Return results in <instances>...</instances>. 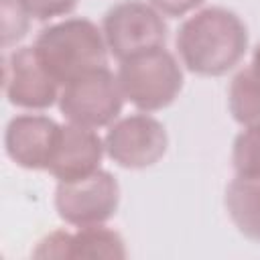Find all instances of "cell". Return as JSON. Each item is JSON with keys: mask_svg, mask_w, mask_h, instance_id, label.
Segmentation results:
<instances>
[{"mask_svg": "<svg viewBox=\"0 0 260 260\" xmlns=\"http://www.w3.org/2000/svg\"><path fill=\"white\" fill-rule=\"evenodd\" d=\"M177 49L189 71L217 77L244 59L248 28L236 12L209 6L195 12L179 26Z\"/></svg>", "mask_w": 260, "mask_h": 260, "instance_id": "1", "label": "cell"}, {"mask_svg": "<svg viewBox=\"0 0 260 260\" xmlns=\"http://www.w3.org/2000/svg\"><path fill=\"white\" fill-rule=\"evenodd\" d=\"M32 47L59 85H67L93 69L108 67L104 30L87 18H67L43 28Z\"/></svg>", "mask_w": 260, "mask_h": 260, "instance_id": "2", "label": "cell"}, {"mask_svg": "<svg viewBox=\"0 0 260 260\" xmlns=\"http://www.w3.org/2000/svg\"><path fill=\"white\" fill-rule=\"evenodd\" d=\"M118 81L124 98L142 112L171 106L183 89V71L165 47L150 49L120 61Z\"/></svg>", "mask_w": 260, "mask_h": 260, "instance_id": "3", "label": "cell"}, {"mask_svg": "<svg viewBox=\"0 0 260 260\" xmlns=\"http://www.w3.org/2000/svg\"><path fill=\"white\" fill-rule=\"evenodd\" d=\"M124 104V93L118 81L108 67L93 69L67 85L59 95L61 114L79 126L102 128L114 124L120 116Z\"/></svg>", "mask_w": 260, "mask_h": 260, "instance_id": "4", "label": "cell"}, {"mask_svg": "<svg viewBox=\"0 0 260 260\" xmlns=\"http://www.w3.org/2000/svg\"><path fill=\"white\" fill-rule=\"evenodd\" d=\"M108 51L124 61L132 55L165 47L167 43V24L160 12L140 0H124L114 4L102 24Z\"/></svg>", "mask_w": 260, "mask_h": 260, "instance_id": "5", "label": "cell"}, {"mask_svg": "<svg viewBox=\"0 0 260 260\" xmlns=\"http://www.w3.org/2000/svg\"><path fill=\"white\" fill-rule=\"evenodd\" d=\"M118 203V181L102 169L75 181H59L55 189V209L59 217L77 228L108 221L114 217Z\"/></svg>", "mask_w": 260, "mask_h": 260, "instance_id": "6", "label": "cell"}, {"mask_svg": "<svg viewBox=\"0 0 260 260\" xmlns=\"http://www.w3.org/2000/svg\"><path fill=\"white\" fill-rule=\"evenodd\" d=\"M108 156L124 169H148L156 165L169 146L165 126L148 114H132L110 124L104 138Z\"/></svg>", "mask_w": 260, "mask_h": 260, "instance_id": "7", "label": "cell"}, {"mask_svg": "<svg viewBox=\"0 0 260 260\" xmlns=\"http://www.w3.org/2000/svg\"><path fill=\"white\" fill-rule=\"evenodd\" d=\"M4 93L12 106L26 110L51 108L61 95L35 47H20L4 57Z\"/></svg>", "mask_w": 260, "mask_h": 260, "instance_id": "8", "label": "cell"}, {"mask_svg": "<svg viewBox=\"0 0 260 260\" xmlns=\"http://www.w3.org/2000/svg\"><path fill=\"white\" fill-rule=\"evenodd\" d=\"M61 124L49 116L22 114L14 116L4 134L6 154L22 169L47 171L57 150Z\"/></svg>", "mask_w": 260, "mask_h": 260, "instance_id": "9", "label": "cell"}, {"mask_svg": "<svg viewBox=\"0 0 260 260\" xmlns=\"http://www.w3.org/2000/svg\"><path fill=\"white\" fill-rule=\"evenodd\" d=\"M35 258H126L124 240L118 232L95 223L77 232L55 230L32 250Z\"/></svg>", "mask_w": 260, "mask_h": 260, "instance_id": "10", "label": "cell"}, {"mask_svg": "<svg viewBox=\"0 0 260 260\" xmlns=\"http://www.w3.org/2000/svg\"><path fill=\"white\" fill-rule=\"evenodd\" d=\"M106 144L93 128L79 124H63L57 150L49 165V173L59 181H75L100 169Z\"/></svg>", "mask_w": 260, "mask_h": 260, "instance_id": "11", "label": "cell"}, {"mask_svg": "<svg viewBox=\"0 0 260 260\" xmlns=\"http://www.w3.org/2000/svg\"><path fill=\"white\" fill-rule=\"evenodd\" d=\"M225 207L238 232L260 242V177L236 175L225 189Z\"/></svg>", "mask_w": 260, "mask_h": 260, "instance_id": "12", "label": "cell"}, {"mask_svg": "<svg viewBox=\"0 0 260 260\" xmlns=\"http://www.w3.org/2000/svg\"><path fill=\"white\" fill-rule=\"evenodd\" d=\"M228 104L238 124H260V75L252 67L242 69L232 79Z\"/></svg>", "mask_w": 260, "mask_h": 260, "instance_id": "13", "label": "cell"}, {"mask_svg": "<svg viewBox=\"0 0 260 260\" xmlns=\"http://www.w3.org/2000/svg\"><path fill=\"white\" fill-rule=\"evenodd\" d=\"M232 162L236 175L260 177V124L246 126L234 140Z\"/></svg>", "mask_w": 260, "mask_h": 260, "instance_id": "14", "label": "cell"}, {"mask_svg": "<svg viewBox=\"0 0 260 260\" xmlns=\"http://www.w3.org/2000/svg\"><path fill=\"white\" fill-rule=\"evenodd\" d=\"M2 6V45L10 47L28 32L30 12L22 0H0Z\"/></svg>", "mask_w": 260, "mask_h": 260, "instance_id": "15", "label": "cell"}, {"mask_svg": "<svg viewBox=\"0 0 260 260\" xmlns=\"http://www.w3.org/2000/svg\"><path fill=\"white\" fill-rule=\"evenodd\" d=\"M30 12L32 18L37 20H49L55 16L69 14L75 6L77 0H22Z\"/></svg>", "mask_w": 260, "mask_h": 260, "instance_id": "16", "label": "cell"}, {"mask_svg": "<svg viewBox=\"0 0 260 260\" xmlns=\"http://www.w3.org/2000/svg\"><path fill=\"white\" fill-rule=\"evenodd\" d=\"M148 2L160 14H167V16H183L203 4V0H148Z\"/></svg>", "mask_w": 260, "mask_h": 260, "instance_id": "17", "label": "cell"}, {"mask_svg": "<svg viewBox=\"0 0 260 260\" xmlns=\"http://www.w3.org/2000/svg\"><path fill=\"white\" fill-rule=\"evenodd\" d=\"M258 75H260V43L256 45V49H254V57H252V65H250Z\"/></svg>", "mask_w": 260, "mask_h": 260, "instance_id": "18", "label": "cell"}]
</instances>
